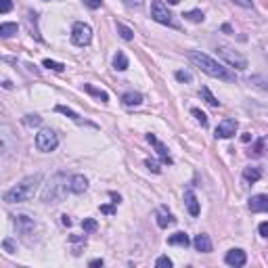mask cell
Returning <instances> with one entry per match:
<instances>
[{"label":"cell","instance_id":"cell-23","mask_svg":"<svg viewBox=\"0 0 268 268\" xmlns=\"http://www.w3.org/2000/svg\"><path fill=\"white\" fill-rule=\"evenodd\" d=\"M84 90H86V92H90L92 97L100 99V100H103V103H107V100H109V95H107L105 90H99V88H95V86H92V84H84Z\"/></svg>","mask_w":268,"mask_h":268},{"label":"cell","instance_id":"cell-24","mask_svg":"<svg viewBox=\"0 0 268 268\" xmlns=\"http://www.w3.org/2000/svg\"><path fill=\"white\" fill-rule=\"evenodd\" d=\"M57 111H59V113H63V116H67L69 119H73V122H76V124H84V122H82V117H80L76 111H71L69 107H65V105H59V107H57Z\"/></svg>","mask_w":268,"mask_h":268},{"label":"cell","instance_id":"cell-20","mask_svg":"<svg viewBox=\"0 0 268 268\" xmlns=\"http://www.w3.org/2000/svg\"><path fill=\"white\" fill-rule=\"evenodd\" d=\"M113 67H116L117 71H126L128 69V57H126L124 50H117L116 57H113Z\"/></svg>","mask_w":268,"mask_h":268},{"label":"cell","instance_id":"cell-8","mask_svg":"<svg viewBox=\"0 0 268 268\" xmlns=\"http://www.w3.org/2000/svg\"><path fill=\"white\" fill-rule=\"evenodd\" d=\"M237 119H233V117H226V119H222L218 126H216V138H231V136H234V132H237Z\"/></svg>","mask_w":268,"mask_h":268},{"label":"cell","instance_id":"cell-2","mask_svg":"<svg viewBox=\"0 0 268 268\" xmlns=\"http://www.w3.org/2000/svg\"><path fill=\"white\" fill-rule=\"evenodd\" d=\"M42 183V174H34V176H28L23 178L19 184H15L13 189H9L2 195V199L6 203H23V201H28L34 197V193H36L38 184Z\"/></svg>","mask_w":268,"mask_h":268},{"label":"cell","instance_id":"cell-33","mask_svg":"<svg viewBox=\"0 0 268 268\" xmlns=\"http://www.w3.org/2000/svg\"><path fill=\"white\" fill-rule=\"evenodd\" d=\"M176 80H178V82H191L193 76H191L189 71H183V69H180V71H176Z\"/></svg>","mask_w":268,"mask_h":268},{"label":"cell","instance_id":"cell-43","mask_svg":"<svg viewBox=\"0 0 268 268\" xmlns=\"http://www.w3.org/2000/svg\"><path fill=\"white\" fill-rule=\"evenodd\" d=\"M241 140H243V143H250V140H251V134H243V136H241Z\"/></svg>","mask_w":268,"mask_h":268},{"label":"cell","instance_id":"cell-15","mask_svg":"<svg viewBox=\"0 0 268 268\" xmlns=\"http://www.w3.org/2000/svg\"><path fill=\"white\" fill-rule=\"evenodd\" d=\"M184 201H186V207H189V214H191V216H199L201 207H199V201H197V197H195V193H193L191 189L184 191Z\"/></svg>","mask_w":268,"mask_h":268},{"label":"cell","instance_id":"cell-31","mask_svg":"<svg viewBox=\"0 0 268 268\" xmlns=\"http://www.w3.org/2000/svg\"><path fill=\"white\" fill-rule=\"evenodd\" d=\"M250 82H253L256 86H260V88H264V90H268V80L266 78H262V76H253Z\"/></svg>","mask_w":268,"mask_h":268},{"label":"cell","instance_id":"cell-35","mask_svg":"<svg viewBox=\"0 0 268 268\" xmlns=\"http://www.w3.org/2000/svg\"><path fill=\"white\" fill-rule=\"evenodd\" d=\"M126 6H130V9H140V6L145 4V0H122Z\"/></svg>","mask_w":268,"mask_h":268},{"label":"cell","instance_id":"cell-29","mask_svg":"<svg viewBox=\"0 0 268 268\" xmlns=\"http://www.w3.org/2000/svg\"><path fill=\"white\" fill-rule=\"evenodd\" d=\"M191 113H193V116H195V119H197V122H199L201 126H207V116H205V113L201 111V109H197V107H193Z\"/></svg>","mask_w":268,"mask_h":268},{"label":"cell","instance_id":"cell-17","mask_svg":"<svg viewBox=\"0 0 268 268\" xmlns=\"http://www.w3.org/2000/svg\"><path fill=\"white\" fill-rule=\"evenodd\" d=\"M260 178H262V170H260V168L250 166V168H245V170H243V180H245V183L253 184V183H258Z\"/></svg>","mask_w":268,"mask_h":268},{"label":"cell","instance_id":"cell-9","mask_svg":"<svg viewBox=\"0 0 268 268\" xmlns=\"http://www.w3.org/2000/svg\"><path fill=\"white\" fill-rule=\"evenodd\" d=\"M147 140H149V143L155 147V151H157V155L162 157V162L164 164H168V166H172L174 162H172V157H170V153H168V147L162 143V140H159L155 134H147Z\"/></svg>","mask_w":268,"mask_h":268},{"label":"cell","instance_id":"cell-36","mask_svg":"<svg viewBox=\"0 0 268 268\" xmlns=\"http://www.w3.org/2000/svg\"><path fill=\"white\" fill-rule=\"evenodd\" d=\"M11 9H13L11 0H0V13H2V15H6V13H9Z\"/></svg>","mask_w":268,"mask_h":268},{"label":"cell","instance_id":"cell-7","mask_svg":"<svg viewBox=\"0 0 268 268\" xmlns=\"http://www.w3.org/2000/svg\"><path fill=\"white\" fill-rule=\"evenodd\" d=\"M218 52H220V57H222L231 67H237V69H245V67H247V59H245L243 55H239L237 50L229 49V46L220 44V46H218Z\"/></svg>","mask_w":268,"mask_h":268},{"label":"cell","instance_id":"cell-1","mask_svg":"<svg viewBox=\"0 0 268 268\" xmlns=\"http://www.w3.org/2000/svg\"><path fill=\"white\" fill-rule=\"evenodd\" d=\"M189 61L195 67H199L203 73H207V76H212L216 80H224V82H233V80H234V73H231L226 67H222L218 61H214V59L210 55H205V52L191 50L189 52Z\"/></svg>","mask_w":268,"mask_h":268},{"label":"cell","instance_id":"cell-32","mask_svg":"<svg viewBox=\"0 0 268 268\" xmlns=\"http://www.w3.org/2000/svg\"><path fill=\"white\" fill-rule=\"evenodd\" d=\"M155 266L157 268H172V260L168 258V256H162V258L155 260Z\"/></svg>","mask_w":268,"mask_h":268},{"label":"cell","instance_id":"cell-10","mask_svg":"<svg viewBox=\"0 0 268 268\" xmlns=\"http://www.w3.org/2000/svg\"><path fill=\"white\" fill-rule=\"evenodd\" d=\"M224 262L229 264V266L241 268V266H245L247 256H245V251H243V250H231V251L224 256Z\"/></svg>","mask_w":268,"mask_h":268},{"label":"cell","instance_id":"cell-4","mask_svg":"<svg viewBox=\"0 0 268 268\" xmlns=\"http://www.w3.org/2000/svg\"><path fill=\"white\" fill-rule=\"evenodd\" d=\"M151 17L155 19L157 23H162V25H168V28H174V30H178L180 25L174 21V17H172V13L168 11V6L162 2V0H153L151 2Z\"/></svg>","mask_w":268,"mask_h":268},{"label":"cell","instance_id":"cell-13","mask_svg":"<svg viewBox=\"0 0 268 268\" xmlns=\"http://www.w3.org/2000/svg\"><path fill=\"white\" fill-rule=\"evenodd\" d=\"M250 210L253 214L260 212H268V195H253L250 199Z\"/></svg>","mask_w":268,"mask_h":268},{"label":"cell","instance_id":"cell-42","mask_svg":"<svg viewBox=\"0 0 268 268\" xmlns=\"http://www.w3.org/2000/svg\"><path fill=\"white\" fill-rule=\"evenodd\" d=\"M103 264H105V262H103L100 258H99V260H92V262H90V266H103Z\"/></svg>","mask_w":268,"mask_h":268},{"label":"cell","instance_id":"cell-11","mask_svg":"<svg viewBox=\"0 0 268 268\" xmlns=\"http://www.w3.org/2000/svg\"><path fill=\"white\" fill-rule=\"evenodd\" d=\"M86 189H88V180H86V176H82V174H73V176L69 178V191L71 193L82 195Z\"/></svg>","mask_w":268,"mask_h":268},{"label":"cell","instance_id":"cell-27","mask_svg":"<svg viewBox=\"0 0 268 268\" xmlns=\"http://www.w3.org/2000/svg\"><path fill=\"white\" fill-rule=\"evenodd\" d=\"M42 65H44V67H49V69H52V71H63V69H65V65H63V63H59V61H50V59H44Z\"/></svg>","mask_w":268,"mask_h":268},{"label":"cell","instance_id":"cell-39","mask_svg":"<svg viewBox=\"0 0 268 268\" xmlns=\"http://www.w3.org/2000/svg\"><path fill=\"white\" fill-rule=\"evenodd\" d=\"M234 4H239V6H243V9H251V0H233Z\"/></svg>","mask_w":268,"mask_h":268},{"label":"cell","instance_id":"cell-21","mask_svg":"<svg viewBox=\"0 0 268 268\" xmlns=\"http://www.w3.org/2000/svg\"><path fill=\"white\" fill-rule=\"evenodd\" d=\"M17 32H19L17 23H0V36L2 38H11V36H15Z\"/></svg>","mask_w":268,"mask_h":268},{"label":"cell","instance_id":"cell-3","mask_svg":"<svg viewBox=\"0 0 268 268\" xmlns=\"http://www.w3.org/2000/svg\"><path fill=\"white\" fill-rule=\"evenodd\" d=\"M67 189H69V183H67V174L59 172V174H55V176L49 180V184L44 186L42 201H44V203H59V201H63Z\"/></svg>","mask_w":268,"mask_h":268},{"label":"cell","instance_id":"cell-16","mask_svg":"<svg viewBox=\"0 0 268 268\" xmlns=\"http://www.w3.org/2000/svg\"><path fill=\"white\" fill-rule=\"evenodd\" d=\"M157 224L162 226V229H168V226H174V224H176V218H174L172 214L166 210V207H162V210L157 212Z\"/></svg>","mask_w":268,"mask_h":268},{"label":"cell","instance_id":"cell-30","mask_svg":"<svg viewBox=\"0 0 268 268\" xmlns=\"http://www.w3.org/2000/svg\"><path fill=\"white\" fill-rule=\"evenodd\" d=\"M23 124L25 126H40V124H42V117H38V116H25L23 117Z\"/></svg>","mask_w":268,"mask_h":268},{"label":"cell","instance_id":"cell-41","mask_svg":"<svg viewBox=\"0 0 268 268\" xmlns=\"http://www.w3.org/2000/svg\"><path fill=\"white\" fill-rule=\"evenodd\" d=\"M4 250L9 251V253H13V243H11V239H4Z\"/></svg>","mask_w":268,"mask_h":268},{"label":"cell","instance_id":"cell-44","mask_svg":"<svg viewBox=\"0 0 268 268\" xmlns=\"http://www.w3.org/2000/svg\"><path fill=\"white\" fill-rule=\"evenodd\" d=\"M63 218V224L65 226H71V220H69V216H61Z\"/></svg>","mask_w":268,"mask_h":268},{"label":"cell","instance_id":"cell-12","mask_svg":"<svg viewBox=\"0 0 268 268\" xmlns=\"http://www.w3.org/2000/svg\"><path fill=\"white\" fill-rule=\"evenodd\" d=\"M193 245H195V250L201 251V253H210L212 251V241H210V237H207L205 233L195 234V239H193Z\"/></svg>","mask_w":268,"mask_h":268},{"label":"cell","instance_id":"cell-38","mask_svg":"<svg viewBox=\"0 0 268 268\" xmlns=\"http://www.w3.org/2000/svg\"><path fill=\"white\" fill-rule=\"evenodd\" d=\"M145 164H147V168H149V170H151V172H155V174H159V164H157V162H151V159H147V162H145Z\"/></svg>","mask_w":268,"mask_h":268},{"label":"cell","instance_id":"cell-19","mask_svg":"<svg viewBox=\"0 0 268 268\" xmlns=\"http://www.w3.org/2000/svg\"><path fill=\"white\" fill-rule=\"evenodd\" d=\"M191 241H189V234L186 233H174L172 237H168V245H180V247H186Z\"/></svg>","mask_w":268,"mask_h":268},{"label":"cell","instance_id":"cell-25","mask_svg":"<svg viewBox=\"0 0 268 268\" xmlns=\"http://www.w3.org/2000/svg\"><path fill=\"white\" fill-rule=\"evenodd\" d=\"M183 17H184V19H189V21H193V23H201V21L205 19V17H203V13L197 11V9H195V11H186Z\"/></svg>","mask_w":268,"mask_h":268},{"label":"cell","instance_id":"cell-34","mask_svg":"<svg viewBox=\"0 0 268 268\" xmlns=\"http://www.w3.org/2000/svg\"><path fill=\"white\" fill-rule=\"evenodd\" d=\"M264 145H266V140H264V138H262V140H258V145H256V147H253V149L250 151V155H262Z\"/></svg>","mask_w":268,"mask_h":268},{"label":"cell","instance_id":"cell-14","mask_svg":"<svg viewBox=\"0 0 268 268\" xmlns=\"http://www.w3.org/2000/svg\"><path fill=\"white\" fill-rule=\"evenodd\" d=\"M15 224H17V229L21 234H30L34 231V220L30 216H25V214H21V216H15Z\"/></svg>","mask_w":268,"mask_h":268},{"label":"cell","instance_id":"cell-45","mask_svg":"<svg viewBox=\"0 0 268 268\" xmlns=\"http://www.w3.org/2000/svg\"><path fill=\"white\" fill-rule=\"evenodd\" d=\"M2 86H4V88H13V84L9 82V80H4V82H2Z\"/></svg>","mask_w":268,"mask_h":268},{"label":"cell","instance_id":"cell-37","mask_svg":"<svg viewBox=\"0 0 268 268\" xmlns=\"http://www.w3.org/2000/svg\"><path fill=\"white\" fill-rule=\"evenodd\" d=\"M84 4L88 6V9H99V6L103 4V0H84Z\"/></svg>","mask_w":268,"mask_h":268},{"label":"cell","instance_id":"cell-40","mask_svg":"<svg viewBox=\"0 0 268 268\" xmlns=\"http://www.w3.org/2000/svg\"><path fill=\"white\" fill-rule=\"evenodd\" d=\"M258 231H260V234H262V237H266L268 239V222H262L258 226Z\"/></svg>","mask_w":268,"mask_h":268},{"label":"cell","instance_id":"cell-22","mask_svg":"<svg viewBox=\"0 0 268 268\" xmlns=\"http://www.w3.org/2000/svg\"><path fill=\"white\" fill-rule=\"evenodd\" d=\"M199 95H201V99H203L207 105H212V107H218V105H220V100H218L216 97L212 95V92H210V88H207V86H203V88L199 90Z\"/></svg>","mask_w":268,"mask_h":268},{"label":"cell","instance_id":"cell-28","mask_svg":"<svg viewBox=\"0 0 268 268\" xmlns=\"http://www.w3.org/2000/svg\"><path fill=\"white\" fill-rule=\"evenodd\" d=\"M97 220H92V218H84L82 220V229L86 231V233H95L97 231Z\"/></svg>","mask_w":268,"mask_h":268},{"label":"cell","instance_id":"cell-26","mask_svg":"<svg viewBox=\"0 0 268 268\" xmlns=\"http://www.w3.org/2000/svg\"><path fill=\"white\" fill-rule=\"evenodd\" d=\"M117 34L122 36L124 40H132L134 38V32L128 28V25H124V23H117Z\"/></svg>","mask_w":268,"mask_h":268},{"label":"cell","instance_id":"cell-5","mask_svg":"<svg viewBox=\"0 0 268 268\" xmlns=\"http://www.w3.org/2000/svg\"><path fill=\"white\" fill-rule=\"evenodd\" d=\"M57 145H59V136H57V132L55 130H50V128H42L38 134H36V147H38V151H42V153H50V151H55L57 149Z\"/></svg>","mask_w":268,"mask_h":268},{"label":"cell","instance_id":"cell-18","mask_svg":"<svg viewBox=\"0 0 268 268\" xmlns=\"http://www.w3.org/2000/svg\"><path fill=\"white\" fill-rule=\"evenodd\" d=\"M122 103H124L126 107H136V105L143 103V95H140V92L130 90V92H126V95L122 97Z\"/></svg>","mask_w":268,"mask_h":268},{"label":"cell","instance_id":"cell-6","mask_svg":"<svg viewBox=\"0 0 268 268\" xmlns=\"http://www.w3.org/2000/svg\"><path fill=\"white\" fill-rule=\"evenodd\" d=\"M90 40H92V28L88 23L78 21L76 25H73V30H71V42L73 44L86 46V44H90Z\"/></svg>","mask_w":268,"mask_h":268}]
</instances>
